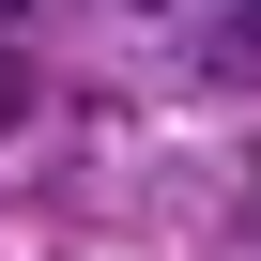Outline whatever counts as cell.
<instances>
[{
    "label": "cell",
    "mask_w": 261,
    "mask_h": 261,
    "mask_svg": "<svg viewBox=\"0 0 261 261\" xmlns=\"http://www.w3.org/2000/svg\"><path fill=\"white\" fill-rule=\"evenodd\" d=\"M16 108H31V62H0V123H16Z\"/></svg>",
    "instance_id": "cell-1"
}]
</instances>
